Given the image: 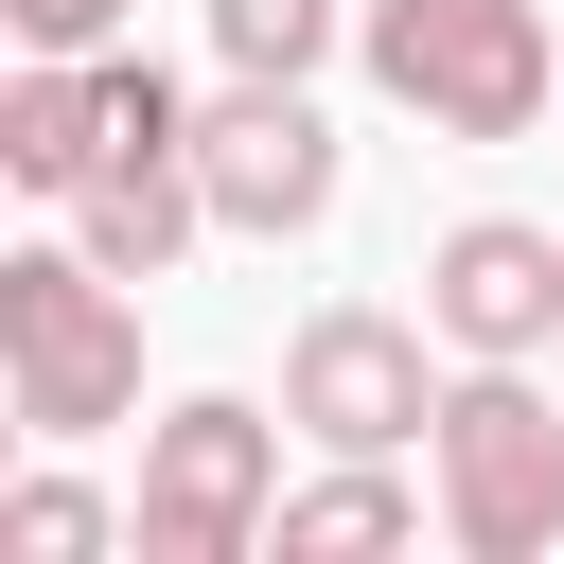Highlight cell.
<instances>
[{
    "label": "cell",
    "instance_id": "11",
    "mask_svg": "<svg viewBox=\"0 0 564 564\" xmlns=\"http://www.w3.org/2000/svg\"><path fill=\"white\" fill-rule=\"evenodd\" d=\"M106 546H123V511L88 476H18L0 494V564H106Z\"/></svg>",
    "mask_w": 564,
    "mask_h": 564
},
{
    "label": "cell",
    "instance_id": "5",
    "mask_svg": "<svg viewBox=\"0 0 564 564\" xmlns=\"http://www.w3.org/2000/svg\"><path fill=\"white\" fill-rule=\"evenodd\" d=\"M423 335H441V317L317 300V317L282 335V423H300L317 458H405V441L441 423V370H423Z\"/></svg>",
    "mask_w": 564,
    "mask_h": 564
},
{
    "label": "cell",
    "instance_id": "6",
    "mask_svg": "<svg viewBox=\"0 0 564 564\" xmlns=\"http://www.w3.org/2000/svg\"><path fill=\"white\" fill-rule=\"evenodd\" d=\"M194 176H212V229H247V247L317 229V212H335V123H317V88L229 70V106H194Z\"/></svg>",
    "mask_w": 564,
    "mask_h": 564
},
{
    "label": "cell",
    "instance_id": "4",
    "mask_svg": "<svg viewBox=\"0 0 564 564\" xmlns=\"http://www.w3.org/2000/svg\"><path fill=\"white\" fill-rule=\"evenodd\" d=\"M264 529H282V423L229 405V388L159 405V423H141V511H123V546H141V564H247Z\"/></svg>",
    "mask_w": 564,
    "mask_h": 564
},
{
    "label": "cell",
    "instance_id": "12",
    "mask_svg": "<svg viewBox=\"0 0 564 564\" xmlns=\"http://www.w3.org/2000/svg\"><path fill=\"white\" fill-rule=\"evenodd\" d=\"M212 53H229V70H282V88H317V53H335V0H212Z\"/></svg>",
    "mask_w": 564,
    "mask_h": 564
},
{
    "label": "cell",
    "instance_id": "2",
    "mask_svg": "<svg viewBox=\"0 0 564 564\" xmlns=\"http://www.w3.org/2000/svg\"><path fill=\"white\" fill-rule=\"evenodd\" d=\"M0 388L35 441H106L141 405V282L88 247H0Z\"/></svg>",
    "mask_w": 564,
    "mask_h": 564
},
{
    "label": "cell",
    "instance_id": "10",
    "mask_svg": "<svg viewBox=\"0 0 564 564\" xmlns=\"http://www.w3.org/2000/svg\"><path fill=\"white\" fill-rule=\"evenodd\" d=\"M423 511H441V476L405 494L388 458H335L317 494H282V529H264V546H282V564H370V546H423Z\"/></svg>",
    "mask_w": 564,
    "mask_h": 564
},
{
    "label": "cell",
    "instance_id": "13",
    "mask_svg": "<svg viewBox=\"0 0 564 564\" xmlns=\"http://www.w3.org/2000/svg\"><path fill=\"white\" fill-rule=\"evenodd\" d=\"M0 18H18V53H106L123 35V0H0Z\"/></svg>",
    "mask_w": 564,
    "mask_h": 564
},
{
    "label": "cell",
    "instance_id": "8",
    "mask_svg": "<svg viewBox=\"0 0 564 564\" xmlns=\"http://www.w3.org/2000/svg\"><path fill=\"white\" fill-rule=\"evenodd\" d=\"M194 229H212V176H194V141H106V176L70 194V247H88V264H123V282H159Z\"/></svg>",
    "mask_w": 564,
    "mask_h": 564
},
{
    "label": "cell",
    "instance_id": "3",
    "mask_svg": "<svg viewBox=\"0 0 564 564\" xmlns=\"http://www.w3.org/2000/svg\"><path fill=\"white\" fill-rule=\"evenodd\" d=\"M423 476H441V546L458 564L564 546V405L529 388V352H458V388L423 423Z\"/></svg>",
    "mask_w": 564,
    "mask_h": 564
},
{
    "label": "cell",
    "instance_id": "1",
    "mask_svg": "<svg viewBox=\"0 0 564 564\" xmlns=\"http://www.w3.org/2000/svg\"><path fill=\"white\" fill-rule=\"evenodd\" d=\"M352 53H370V88H388L405 123H441V141H529V123L564 106L546 0H370Z\"/></svg>",
    "mask_w": 564,
    "mask_h": 564
},
{
    "label": "cell",
    "instance_id": "7",
    "mask_svg": "<svg viewBox=\"0 0 564 564\" xmlns=\"http://www.w3.org/2000/svg\"><path fill=\"white\" fill-rule=\"evenodd\" d=\"M423 317H441V352H546V335H564V229L458 212V229L423 247Z\"/></svg>",
    "mask_w": 564,
    "mask_h": 564
},
{
    "label": "cell",
    "instance_id": "9",
    "mask_svg": "<svg viewBox=\"0 0 564 564\" xmlns=\"http://www.w3.org/2000/svg\"><path fill=\"white\" fill-rule=\"evenodd\" d=\"M0 176L18 194H88L106 176V53H35L0 88Z\"/></svg>",
    "mask_w": 564,
    "mask_h": 564
}]
</instances>
